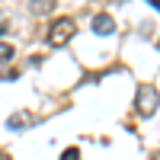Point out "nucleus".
I'll use <instances>...</instances> for the list:
<instances>
[{"label": "nucleus", "instance_id": "obj_3", "mask_svg": "<svg viewBox=\"0 0 160 160\" xmlns=\"http://www.w3.org/2000/svg\"><path fill=\"white\" fill-rule=\"evenodd\" d=\"M93 32L96 35H112L115 32V19L109 13H96V16H93Z\"/></svg>", "mask_w": 160, "mask_h": 160}, {"label": "nucleus", "instance_id": "obj_8", "mask_svg": "<svg viewBox=\"0 0 160 160\" xmlns=\"http://www.w3.org/2000/svg\"><path fill=\"white\" fill-rule=\"evenodd\" d=\"M19 77V71H7V74H0V80H16Z\"/></svg>", "mask_w": 160, "mask_h": 160}, {"label": "nucleus", "instance_id": "obj_5", "mask_svg": "<svg viewBox=\"0 0 160 160\" xmlns=\"http://www.w3.org/2000/svg\"><path fill=\"white\" fill-rule=\"evenodd\" d=\"M29 122H32V118L26 115V112H19V115H13L10 122H7V128H26V125H29Z\"/></svg>", "mask_w": 160, "mask_h": 160}, {"label": "nucleus", "instance_id": "obj_9", "mask_svg": "<svg viewBox=\"0 0 160 160\" xmlns=\"http://www.w3.org/2000/svg\"><path fill=\"white\" fill-rule=\"evenodd\" d=\"M7 29H10V26H7V22H0V35H7Z\"/></svg>", "mask_w": 160, "mask_h": 160}, {"label": "nucleus", "instance_id": "obj_12", "mask_svg": "<svg viewBox=\"0 0 160 160\" xmlns=\"http://www.w3.org/2000/svg\"><path fill=\"white\" fill-rule=\"evenodd\" d=\"M157 160H160V157H157Z\"/></svg>", "mask_w": 160, "mask_h": 160}, {"label": "nucleus", "instance_id": "obj_11", "mask_svg": "<svg viewBox=\"0 0 160 160\" xmlns=\"http://www.w3.org/2000/svg\"><path fill=\"white\" fill-rule=\"evenodd\" d=\"M157 48H160V42H157Z\"/></svg>", "mask_w": 160, "mask_h": 160}, {"label": "nucleus", "instance_id": "obj_2", "mask_svg": "<svg viewBox=\"0 0 160 160\" xmlns=\"http://www.w3.org/2000/svg\"><path fill=\"white\" fill-rule=\"evenodd\" d=\"M157 106H160V93H157L154 87H141L138 96H135V109H138V115H141V118H151V115L157 112Z\"/></svg>", "mask_w": 160, "mask_h": 160}, {"label": "nucleus", "instance_id": "obj_10", "mask_svg": "<svg viewBox=\"0 0 160 160\" xmlns=\"http://www.w3.org/2000/svg\"><path fill=\"white\" fill-rule=\"evenodd\" d=\"M148 3H151V7H157V10H160V0H148Z\"/></svg>", "mask_w": 160, "mask_h": 160}, {"label": "nucleus", "instance_id": "obj_7", "mask_svg": "<svg viewBox=\"0 0 160 160\" xmlns=\"http://www.w3.org/2000/svg\"><path fill=\"white\" fill-rule=\"evenodd\" d=\"M61 160H80V151L77 148H68V151L61 154Z\"/></svg>", "mask_w": 160, "mask_h": 160}, {"label": "nucleus", "instance_id": "obj_1", "mask_svg": "<svg viewBox=\"0 0 160 160\" xmlns=\"http://www.w3.org/2000/svg\"><path fill=\"white\" fill-rule=\"evenodd\" d=\"M74 32H77V22H74L71 16H61V19L51 22V29H48V42L55 45V48H61V45H68L71 38H74Z\"/></svg>", "mask_w": 160, "mask_h": 160}, {"label": "nucleus", "instance_id": "obj_4", "mask_svg": "<svg viewBox=\"0 0 160 160\" xmlns=\"http://www.w3.org/2000/svg\"><path fill=\"white\" fill-rule=\"evenodd\" d=\"M51 7H55V0H29V10H32V13H38V16L51 13Z\"/></svg>", "mask_w": 160, "mask_h": 160}, {"label": "nucleus", "instance_id": "obj_6", "mask_svg": "<svg viewBox=\"0 0 160 160\" xmlns=\"http://www.w3.org/2000/svg\"><path fill=\"white\" fill-rule=\"evenodd\" d=\"M13 58V42H0V61H10Z\"/></svg>", "mask_w": 160, "mask_h": 160}]
</instances>
